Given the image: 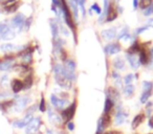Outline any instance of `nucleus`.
Wrapping results in <instances>:
<instances>
[{
	"instance_id": "49",
	"label": "nucleus",
	"mask_w": 153,
	"mask_h": 134,
	"mask_svg": "<svg viewBox=\"0 0 153 134\" xmlns=\"http://www.w3.org/2000/svg\"><path fill=\"white\" fill-rule=\"evenodd\" d=\"M149 127H150L151 129H153V116H151L150 119H149Z\"/></svg>"
},
{
	"instance_id": "45",
	"label": "nucleus",
	"mask_w": 153,
	"mask_h": 134,
	"mask_svg": "<svg viewBox=\"0 0 153 134\" xmlns=\"http://www.w3.org/2000/svg\"><path fill=\"white\" fill-rule=\"evenodd\" d=\"M36 107H37V105H34V106H32L30 108H28V110H27V114H33V113L35 112V110H36Z\"/></svg>"
},
{
	"instance_id": "9",
	"label": "nucleus",
	"mask_w": 153,
	"mask_h": 134,
	"mask_svg": "<svg viewBox=\"0 0 153 134\" xmlns=\"http://www.w3.org/2000/svg\"><path fill=\"white\" fill-rule=\"evenodd\" d=\"M33 118H34V117H33V114H26L25 116H24V118L19 119V121H13V126H14V127H16V128H19V129H21V128L26 127V126L30 124V121H32Z\"/></svg>"
},
{
	"instance_id": "39",
	"label": "nucleus",
	"mask_w": 153,
	"mask_h": 134,
	"mask_svg": "<svg viewBox=\"0 0 153 134\" xmlns=\"http://www.w3.org/2000/svg\"><path fill=\"white\" fill-rule=\"evenodd\" d=\"M152 14H153V3L144 11V15L145 16H150V15H152Z\"/></svg>"
},
{
	"instance_id": "6",
	"label": "nucleus",
	"mask_w": 153,
	"mask_h": 134,
	"mask_svg": "<svg viewBox=\"0 0 153 134\" xmlns=\"http://www.w3.org/2000/svg\"><path fill=\"white\" fill-rule=\"evenodd\" d=\"M27 45H15L13 43H2V44L0 45V50L2 51V53H10L14 50H18V51H21L23 49L26 48Z\"/></svg>"
},
{
	"instance_id": "40",
	"label": "nucleus",
	"mask_w": 153,
	"mask_h": 134,
	"mask_svg": "<svg viewBox=\"0 0 153 134\" xmlns=\"http://www.w3.org/2000/svg\"><path fill=\"white\" fill-rule=\"evenodd\" d=\"M127 34H129V33H128V28H127V27H125V28H124V30H122V32L119 34V36H117V38H119L120 40H121V39H123L124 37H125Z\"/></svg>"
},
{
	"instance_id": "54",
	"label": "nucleus",
	"mask_w": 153,
	"mask_h": 134,
	"mask_svg": "<svg viewBox=\"0 0 153 134\" xmlns=\"http://www.w3.org/2000/svg\"><path fill=\"white\" fill-rule=\"evenodd\" d=\"M0 13H1V9H0Z\"/></svg>"
},
{
	"instance_id": "25",
	"label": "nucleus",
	"mask_w": 153,
	"mask_h": 134,
	"mask_svg": "<svg viewBox=\"0 0 153 134\" xmlns=\"http://www.w3.org/2000/svg\"><path fill=\"white\" fill-rule=\"evenodd\" d=\"M140 44H138L137 41H135V42L133 43V44L131 45V46L128 48L127 50V53H131V55H134V53H136L138 51L140 53Z\"/></svg>"
},
{
	"instance_id": "8",
	"label": "nucleus",
	"mask_w": 153,
	"mask_h": 134,
	"mask_svg": "<svg viewBox=\"0 0 153 134\" xmlns=\"http://www.w3.org/2000/svg\"><path fill=\"white\" fill-rule=\"evenodd\" d=\"M55 80L58 83V85L61 86L62 88H65V89H69L71 87V81L67 79L66 77L62 75H55Z\"/></svg>"
},
{
	"instance_id": "27",
	"label": "nucleus",
	"mask_w": 153,
	"mask_h": 134,
	"mask_svg": "<svg viewBox=\"0 0 153 134\" xmlns=\"http://www.w3.org/2000/svg\"><path fill=\"white\" fill-rule=\"evenodd\" d=\"M33 77L32 75H28L25 77V79H24L23 81V86H24V89H30V87L33 86Z\"/></svg>"
},
{
	"instance_id": "43",
	"label": "nucleus",
	"mask_w": 153,
	"mask_h": 134,
	"mask_svg": "<svg viewBox=\"0 0 153 134\" xmlns=\"http://www.w3.org/2000/svg\"><path fill=\"white\" fill-rule=\"evenodd\" d=\"M32 20H33V18H32V17H30V19H26V20H25V22H24V26H25V30H30V22H32ZM24 26H23V27H24Z\"/></svg>"
},
{
	"instance_id": "46",
	"label": "nucleus",
	"mask_w": 153,
	"mask_h": 134,
	"mask_svg": "<svg viewBox=\"0 0 153 134\" xmlns=\"http://www.w3.org/2000/svg\"><path fill=\"white\" fill-rule=\"evenodd\" d=\"M53 5L61 7V1H60V0H53Z\"/></svg>"
},
{
	"instance_id": "18",
	"label": "nucleus",
	"mask_w": 153,
	"mask_h": 134,
	"mask_svg": "<svg viewBox=\"0 0 153 134\" xmlns=\"http://www.w3.org/2000/svg\"><path fill=\"white\" fill-rule=\"evenodd\" d=\"M138 61H140V63L143 64V65H147V64L149 63V56H148V53H146V50H145L144 48H140Z\"/></svg>"
},
{
	"instance_id": "26",
	"label": "nucleus",
	"mask_w": 153,
	"mask_h": 134,
	"mask_svg": "<svg viewBox=\"0 0 153 134\" xmlns=\"http://www.w3.org/2000/svg\"><path fill=\"white\" fill-rule=\"evenodd\" d=\"M108 10H109V1L108 0H104V12H102L100 17V22L103 21V19L107 18V15H108Z\"/></svg>"
},
{
	"instance_id": "12",
	"label": "nucleus",
	"mask_w": 153,
	"mask_h": 134,
	"mask_svg": "<svg viewBox=\"0 0 153 134\" xmlns=\"http://www.w3.org/2000/svg\"><path fill=\"white\" fill-rule=\"evenodd\" d=\"M11 86H12V91L13 93H19L21 90L24 89V86H23V81L19 79H14L11 83Z\"/></svg>"
},
{
	"instance_id": "5",
	"label": "nucleus",
	"mask_w": 153,
	"mask_h": 134,
	"mask_svg": "<svg viewBox=\"0 0 153 134\" xmlns=\"http://www.w3.org/2000/svg\"><path fill=\"white\" fill-rule=\"evenodd\" d=\"M30 98L27 96H16L15 100H14V106H15V109L17 112H20L22 111L27 104L30 103Z\"/></svg>"
},
{
	"instance_id": "21",
	"label": "nucleus",
	"mask_w": 153,
	"mask_h": 134,
	"mask_svg": "<svg viewBox=\"0 0 153 134\" xmlns=\"http://www.w3.org/2000/svg\"><path fill=\"white\" fill-rule=\"evenodd\" d=\"M113 106H114V102L110 98H107L105 101V105H104V114H109L110 111L112 110Z\"/></svg>"
},
{
	"instance_id": "15",
	"label": "nucleus",
	"mask_w": 153,
	"mask_h": 134,
	"mask_svg": "<svg viewBox=\"0 0 153 134\" xmlns=\"http://www.w3.org/2000/svg\"><path fill=\"white\" fill-rule=\"evenodd\" d=\"M21 5V2L20 1H16L14 3H11V4H7L5 7H3V12L5 14H12V13H15L18 9L20 7Z\"/></svg>"
},
{
	"instance_id": "51",
	"label": "nucleus",
	"mask_w": 153,
	"mask_h": 134,
	"mask_svg": "<svg viewBox=\"0 0 153 134\" xmlns=\"http://www.w3.org/2000/svg\"><path fill=\"white\" fill-rule=\"evenodd\" d=\"M51 11L55 12V13L57 14V7H55V5H51Z\"/></svg>"
},
{
	"instance_id": "16",
	"label": "nucleus",
	"mask_w": 153,
	"mask_h": 134,
	"mask_svg": "<svg viewBox=\"0 0 153 134\" xmlns=\"http://www.w3.org/2000/svg\"><path fill=\"white\" fill-rule=\"evenodd\" d=\"M127 60L129 62L130 66L133 69H137L140 67V61H138L137 57L135 55H131V53H127Z\"/></svg>"
},
{
	"instance_id": "29",
	"label": "nucleus",
	"mask_w": 153,
	"mask_h": 134,
	"mask_svg": "<svg viewBox=\"0 0 153 134\" xmlns=\"http://www.w3.org/2000/svg\"><path fill=\"white\" fill-rule=\"evenodd\" d=\"M124 93L126 94V96H131L134 93V86L132 84L126 85L125 89H124Z\"/></svg>"
},
{
	"instance_id": "32",
	"label": "nucleus",
	"mask_w": 153,
	"mask_h": 134,
	"mask_svg": "<svg viewBox=\"0 0 153 134\" xmlns=\"http://www.w3.org/2000/svg\"><path fill=\"white\" fill-rule=\"evenodd\" d=\"M143 89H144V91H152L153 83L152 82H149V81L143 82Z\"/></svg>"
},
{
	"instance_id": "48",
	"label": "nucleus",
	"mask_w": 153,
	"mask_h": 134,
	"mask_svg": "<svg viewBox=\"0 0 153 134\" xmlns=\"http://www.w3.org/2000/svg\"><path fill=\"white\" fill-rule=\"evenodd\" d=\"M67 128H68V130H70V131H72V130L74 129V125L71 123V121H70V123H68V124H67Z\"/></svg>"
},
{
	"instance_id": "35",
	"label": "nucleus",
	"mask_w": 153,
	"mask_h": 134,
	"mask_svg": "<svg viewBox=\"0 0 153 134\" xmlns=\"http://www.w3.org/2000/svg\"><path fill=\"white\" fill-rule=\"evenodd\" d=\"M39 110H40L41 112H45V110H46V104H45L44 96H42V98H41L40 105H39Z\"/></svg>"
},
{
	"instance_id": "36",
	"label": "nucleus",
	"mask_w": 153,
	"mask_h": 134,
	"mask_svg": "<svg viewBox=\"0 0 153 134\" xmlns=\"http://www.w3.org/2000/svg\"><path fill=\"white\" fill-rule=\"evenodd\" d=\"M7 25H9V24H7L5 21L0 22V40H1V35H2V33L4 32V30L7 28Z\"/></svg>"
},
{
	"instance_id": "13",
	"label": "nucleus",
	"mask_w": 153,
	"mask_h": 134,
	"mask_svg": "<svg viewBox=\"0 0 153 134\" xmlns=\"http://www.w3.org/2000/svg\"><path fill=\"white\" fill-rule=\"evenodd\" d=\"M102 37L106 40H112L117 37V28L112 27V28H108V30H104L101 33Z\"/></svg>"
},
{
	"instance_id": "42",
	"label": "nucleus",
	"mask_w": 153,
	"mask_h": 134,
	"mask_svg": "<svg viewBox=\"0 0 153 134\" xmlns=\"http://www.w3.org/2000/svg\"><path fill=\"white\" fill-rule=\"evenodd\" d=\"M149 28V25H146V26H143V27H138V28H136V30H135V33H136V35H140L143 32H145V30H147Z\"/></svg>"
},
{
	"instance_id": "19",
	"label": "nucleus",
	"mask_w": 153,
	"mask_h": 134,
	"mask_svg": "<svg viewBox=\"0 0 153 134\" xmlns=\"http://www.w3.org/2000/svg\"><path fill=\"white\" fill-rule=\"evenodd\" d=\"M144 121H145V114L140 113V114L135 115V117H134L133 121H132V128H133V129H136V128H137Z\"/></svg>"
},
{
	"instance_id": "10",
	"label": "nucleus",
	"mask_w": 153,
	"mask_h": 134,
	"mask_svg": "<svg viewBox=\"0 0 153 134\" xmlns=\"http://www.w3.org/2000/svg\"><path fill=\"white\" fill-rule=\"evenodd\" d=\"M104 51L107 55H115L121 51V45L119 43H109L104 47Z\"/></svg>"
},
{
	"instance_id": "47",
	"label": "nucleus",
	"mask_w": 153,
	"mask_h": 134,
	"mask_svg": "<svg viewBox=\"0 0 153 134\" xmlns=\"http://www.w3.org/2000/svg\"><path fill=\"white\" fill-rule=\"evenodd\" d=\"M104 134H122V132L117 131V130H112V131H108V132H105Z\"/></svg>"
},
{
	"instance_id": "38",
	"label": "nucleus",
	"mask_w": 153,
	"mask_h": 134,
	"mask_svg": "<svg viewBox=\"0 0 153 134\" xmlns=\"http://www.w3.org/2000/svg\"><path fill=\"white\" fill-rule=\"evenodd\" d=\"M90 10H94V11L96 12L97 14H99V15H101V14H102V10H101V7H99L98 3H94V4H92V7H91V9H90Z\"/></svg>"
},
{
	"instance_id": "41",
	"label": "nucleus",
	"mask_w": 153,
	"mask_h": 134,
	"mask_svg": "<svg viewBox=\"0 0 153 134\" xmlns=\"http://www.w3.org/2000/svg\"><path fill=\"white\" fill-rule=\"evenodd\" d=\"M7 81H9V77L7 76H2V78L0 80V86H5Z\"/></svg>"
},
{
	"instance_id": "33",
	"label": "nucleus",
	"mask_w": 153,
	"mask_h": 134,
	"mask_svg": "<svg viewBox=\"0 0 153 134\" xmlns=\"http://www.w3.org/2000/svg\"><path fill=\"white\" fill-rule=\"evenodd\" d=\"M70 7L72 9V12H74V20H76V18H78V5H76L74 0H70Z\"/></svg>"
},
{
	"instance_id": "23",
	"label": "nucleus",
	"mask_w": 153,
	"mask_h": 134,
	"mask_svg": "<svg viewBox=\"0 0 153 134\" xmlns=\"http://www.w3.org/2000/svg\"><path fill=\"white\" fill-rule=\"evenodd\" d=\"M107 94H108V98H110V100H112V101L117 100V98H119V91H117V89H114V88H112V87L108 88Z\"/></svg>"
},
{
	"instance_id": "34",
	"label": "nucleus",
	"mask_w": 153,
	"mask_h": 134,
	"mask_svg": "<svg viewBox=\"0 0 153 134\" xmlns=\"http://www.w3.org/2000/svg\"><path fill=\"white\" fill-rule=\"evenodd\" d=\"M74 1H76V5H78V7H80V9H81V11H82V14H83V16H85L86 11H85V7H84V1H85V0H74Z\"/></svg>"
},
{
	"instance_id": "24",
	"label": "nucleus",
	"mask_w": 153,
	"mask_h": 134,
	"mask_svg": "<svg viewBox=\"0 0 153 134\" xmlns=\"http://www.w3.org/2000/svg\"><path fill=\"white\" fill-rule=\"evenodd\" d=\"M66 69L70 73H74V69H76V62L74 60H66L65 62V65H64Z\"/></svg>"
},
{
	"instance_id": "53",
	"label": "nucleus",
	"mask_w": 153,
	"mask_h": 134,
	"mask_svg": "<svg viewBox=\"0 0 153 134\" xmlns=\"http://www.w3.org/2000/svg\"><path fill=\"white\" fill-rule=\"evenodd\" d=\"M4 1H7V0H0V3H2V2H4Z\"/></svg>"
},
{
	"instance_id": "50",
	"label": "nucleus",
	"mask_w": 153,
	"mask_h": 134,
	"mask_svg": "<svg viewBox=\"0 0 153 134\" xmlns=\"http://www.w3.org/2000/svg\"><path fill=\"white\" fill-rule=\"evenodd\" d=\"M138 5V0H133V7L134 9H136Z\"/></svg>"
},
{
	"instance_id": "44",
	"label": "nucleus",
	"mask_w": 153,
	"mask_h": 134,
	"mask_svg": "<svg viewBox=\"0 0 153 134\" xmlns=\"http://www.w3.org/2000/svg\"><path fill=\"white\" fill-rule=\"evenodd\" d=\"M149 63H150V67L153 68V48L150 49V57H149Z\"/></svg>"
},
{
	"instance_id": "7",
	"label": "nucleus",
	"mask_w": 153,
	"mask_h": 134,
	"mask_svg": "<svg viewBox=\"0 0 153 134\" xmlns=\"http://www.w3.org/2000/svg\"><path fill=\"white\" fill-rule=\"evenodd\" d=\"M51 105H53L56 109H60V110L64 109L65 105L67 104V100L60 98H58L57 96H55V94H51Z\"/></svg>"
},
{
	"instance_id": "30",
	"label": "nucleus",
	"mask_w": 153,
	"mask_h": 134,
	"mask_svg": "<svg viewBox=\"0 0 153 134\" xmlns=\"http://www.w3.org/2000/svg\"><path fill=\"white\" fill-rule=\"evenodd\" d=\"M151 96H152V91H144L142 94V96H140V103L146 104Z\"/></svg>"
},
{
	"instance_id": "4",
	"label": "nucleus",
	"mask_w": 153,
	"mask_h": 134,
	"mask_svg": "<svg viewBox=\"0 0 153 134\" xmlns=\"http://www.w3.org/2000/svg\"><path fill=\"white\" fill-rule=\"evenodd\" d=\"M41 126V118L40 117H35L30 121L27 126L25 127L26 134H36L39 131V128Z\"/></svg>"
},
{
	"instance_id": "14",
	"label": "nucleus",
	"mask_w": 153,
	"mask_h": 134,
	"mask_svg": "<svg viewBox=\"0 0 153 134\" xmlns=\"http://www.w3.org/2000/svg\"><path fill=\"white\" fill-rule=\"evenodd\" d=\"M15 67L14 61H7V60L0 59V70L1 71H9Z\"/></svg>"
},
{
	"instance_id": "20",
	"label": "nucleus",
	"mask_w": 153,
	"mask_h": 134,
	"mask_svg": "<svg viewBox=\"0 0 153 134\" xmlns=\"http://www.w3.org/2000/svg\"><path fill=\"white\" fill-rule=\"evenodd\" d=\"M117 17V12L114 10V7L112 5H109V10H108V15H107V22H111L113 20H115Z\"/></svg>"
},
{
	"instance_id": "28",
	"label": "nucleus",
	"mask_w": 153,
	"mask_h": 134,
	"mask_svg": "<svg viewBox=\"0 0 153 134\" xmlns=\"http://www.w3.org/2000/svg\"><path fill=\"white\" fill-rule=\"evenodd\" d=\"M113 65H114V67L117 69H124L125 68V62H124V60L121 59V58H117V59L114 60Z\"/></svg>"
},
{
	"instance_id": "17",
	"label": "nucleus",
	"mask_w": 153,
	"mask_h": 134,
	"mask_svg": "<svg viewBox=\"0 0 153 134\" xmlns=\"http://www.w3.org/2000/svg\"><path fill=\"white\" fill-rule=\"evenodd\" d=\"M126 116H127L126 113L124 112L122 109H119L117 114H115V124H117V125H122V124L125 121Z\"/></svg>"
},
{
	"instance_id": "1",
	"label": "nucleus",
	"mask_w": 153,
	"mask_h": 134,
	"mask_svg": "<svg viewBox=\"0 0 153 134\" xmlns=\"http://www.w3.org/2000/svg\"><path fill=\"white\" fill-rule=\"evenodd\" d=\"M61 1V12L63 13V17L65 22L67 23L68 27L72 30L74 33V41L76 42V24L74 22V19L71 17V13H70V10L67 5L66 0H60Z\"/></svg>"
},
{
	"instance_id": "3",
	"label": "nucleus",
	"mask_w": 153,
	"mask_h": 134,
	"mask_svg": "<svg viewBox=\"0 0 153 134\" xmlns=\"http://www.w3.org/2000/svg\"><path fill=\"white\" fill-rule=\"evenodd\" d=\"M25 20H26V18H25V16H24L23 14L18 13V14H16L13 18H12L11 24H10V25H11L14 30H15V28H17V30H21L22 28H23V26H24V22H25Z\"/></svg>"
},
{
	"instance_id": "31",
	"label": "nucleus",
	"mask_w": 153,
	"mask_h": 134,
	"mask_svg": "<svg viewBox=\"0 0 153 134\" xmlns=\"http://www.w3.org/2000/svg\"><path fill=\"white\" fill-rule=\"evenodd\" d=\"M153 3V0H140V7L142 10H146L147 7H149Z\"/></svg>"
},
{
	"instance_id": "11",
	"label": "nucleus",
	"mask_w": 153,
	"mask_h": 134,
	"mask_svg": "<svg viewBox=\"0 0 153 134\" xmlns=\"http://www.w3.org/2000/svg\"><path fill=\"white\" fill-rule=\"evenodd\" d=\"M15 36H16V32L9 24V25L7 26V28L4 30V32L2 33V35H1V40H4V41L12 40V39L15 38Z\"/></svg>"
},
{
	"instance_id": "2",
	"label": "nucleus",
	"mask_w": 153,
	"mask_h": 134,
	"mask_svg": "<svg viewBox=\"0 0 153 134\" xmlns=\"http://www.w3.org/2000/svg\"><path fill=\"white\" fill-rule=\"evenodd\" d=\"M76 102L74 101L70 106H68L66 109H64L61 113V118L63 119L65 123H69L72 118H74V114H76Z\"/></svg>"
},
{
	"instance_id": "22",
	"label": "nucleus",
	"mask_w": 153,
	"mask_h": 134,
	"mask_svg": "<svg viewBox=\"0 0 153 134\" xmlns=\"http://www.w3.org/2000/svg\"><path fill=\"white\" fill-rule=\"evenodd\" d=\"M51 23V35H53V40L58 39V34H59V28H58V25L53 20H51L49 21Z\"/></svg>"
},
{
	"instance_id": "52",
	"label": "nucleus",
	"mask_w": 153,
	"mask_h": 134,
	"mask_svg": "<svg viewBox=\"0 0 153 134\" xmlns=\"http://www.w3.org/2000/svg\"><path fill=\"white\" fill-rule=\"evenodd\" d=\"M148 23H149V26H150V25H153V19L149 20V22H148Z\"/></svg>"
},
{
	"instance_id": "37",
	"label": "nucleus",
	"mask_w": 153,
	"mask_h": 134,
	"mask_svg": "<svg viewBox=\"0 0 153 134\" xmlns=\"http://www.w3.org/2000/svg\"><path fill=\"white\" fill-rule=\"evenodd\" d=\"M125 84L126 85H129V84H131V82L133 81V75L132 73H129V75H127L125 77Z\"/></svg>"
}]
</instances>
